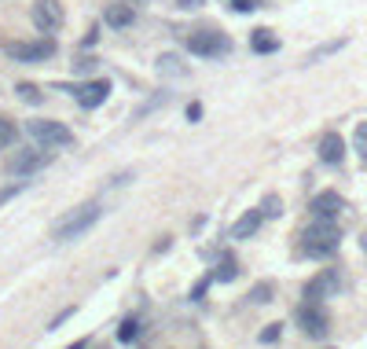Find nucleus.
Instances as JSON below:
<instances>
[{"instance_id": "nucleus-30", "label": "nucleus", "mask_w": 367, "mask_h": 349, "mask_svg": "<svg viewBox=\"0 0 367 349\" xmlns=\"http://www.w3.org/2000/svg\"><path fill=\"white\" fill-rule=\"evenodd\" d=\"M125 4H133V8H136V4H147V0H125Z\"/></svg>"}, {"instance_id": "nucleus-7", "label": "nucleus", "mask_w": 367, "mask_h": 349, "mask_svg": "<svg viewBox=\"0 0 367 349\" xmlns=\"http://www.w3.org/2000/svg\"><path fill=\"white\" fill-rule=\"evenodd\" d=\"M34 26L41 29V34H59L62 26H67V11H62V0H37L34 4Z\"/></svg>"}, {"instance_id": "nucleus-17", "label": "nucleus", "mask_w": 367, "mask_h": 349, "mask_svg": "<svg viewBox=\"0 0 367 349\" xmlns=\"http://www.w3.org/2000/svg\"><path fill=\"white\" fill-rule=\"evenodd\" d=\"M272 294H276V283H272V279H261V283H253L250 301H253V305H268V301H272Z\"/></svg>"}, {"instance_id": "nucleus-4", "label": "nucleus", "mask_w": 367, "mask_h": 349, "mask_svg": "<svg viewBox=\"0 0 367 349\" xmlns=\"http://www.w3.org/2000/svg\"><path fill=\"white\" fill-rule=\"evenodd\" d=\"M59 52L55 37H37V41H4V55L15 62H48Z\"/></svg>"}, {"instance_id": "nucleus-6", "label": "nucleus", "mask_w": 367, "mask_h": 349, "mask_svg": "<svg viewBox=\"0 0 367 349\" xmlns=\"http://www.w3.org/2000/svg\"><path fill=\"white\" fill-rule=\"evenodd\" d=\"M48 166H52V147H34V151H19V154L8 158V173L11 177H22V180L48 169Z\"/></svg>"}, {"instance_id": "nucleus-25", "label": "nucleus", "mask_w": 367, "mask_h": 349, "mask_svg": "<svg viewBox=\"0 0 367 349\" xmlns=\"http://www.w3.org/2000/svg\"><path fill=\"white\" fill-rule=\"evenodd\" d=\"M22 187H26V180H15V184H8V187H0V206H4V202H11L15 195L22 192Z\"/></svg>"}, {"instance_id": "nucleus-11", "label": "nucleus", "mask_w": 367, "mask_h": 349, "mask_svg": "<svg viewBox=\"0 0 367 349\" xmlns=\"http://www.w3.org/2000/svg\"><path fill=\"white\" fill-rule=\"evenodd\" d=\"M136 22V8L125 4V0H110V4L103 8V26L110 29H129Z\"/></svg>"}, {"instance_id": "nucleus-8", "label": "nucleus", "mask_w": 367, "mask_h": 349, "mask_svg": "<svg viewBox=\"0 0 367 349\" xmlns=\"http://www.w3.org/2000/svg\"><path fill=\"white\" fill-rule=\"evenodd\" d=\"M298 327L305 331L309 338H327L331 316H327V309L320 305V301H305V305L298 309Z\"/></svg>"}, {"instance_id": "nucleus-14", "label": "nucleus", "mask_w": 367, "mask_h": 349, "mask_svg": "<svg viewBox=\"0 0 367 349\" xmlns=\"http://www.w3.org/2000/svg\"><path fill=\"white\" fill-rule=\"evenodd\" d=\"M261 225H265V213H261V206L258 210H246L243 217L232 225V239H253V235L261 232Z\"/></svg>"}, {"instance_id": "nucleus-18", "label": "nucleus", "mask_w": 367, "mask_h": 349, "mask_svg": "<svg viewBox=\"0 0 367 349\" xmlns=\"http://www.w3.org/2000/svg\"><path fill=\"white\" fill-rule=\"evenodd\" d=\"M158 74H173V77H184L187 67H180L177 55H158Z\"/></svg>"}, {"instance_id": "nucleus-1", "label": "nucleus", "mask_w": 367, "mask_h": 349, "mask_svg": "<svg viewBox=\"0 0 367 349\" xmlns=\"http://www.w3.org/2000/svg\"><path fill=\"white\" fill-rule=\"evenodd\" d=\"M100 217H103V206H100V202H81L77 210L62 213L55 225H52V239H55V243H74V239H81V235H85Z\"/></svg>"}, {"instance_id": "nucleus-29", "label": "nucleus", "mask_w": 367, "mask_h": 349, "mask_svg": "<svg viewBox=\"0 0 367 349\" xmlns=\"http://www.w3.org/2000/svg\"><path fill=\"white\" fill-rule=\"evenodd\" d=\"M184 114H187V121H202V103H187Z\"/></svg>"}, {"instance_id": "nucleus-20", "label": "nucleus", "mask_w": 367, "mask_h": 349, "mask_svg": "<svg viewBox=\"0 0 367 349\" xmlns=\"http://www.w3.org/2000/svg\"><path fill=\"white\" fill-rule=\"evenodd\" d=\"M15 140H19V129H15V121L0 114V147H11Z\"/></svg>"}, {"instance_id": "nucleus-19", "label": "nucleus", "mask_w": 367, "mask_h": 349, "mask_svg": "<svg viewBox=\"0 0 367 349\" xmlns=\"http://www.w3.org/2000/svg\"><path fill=\"white\" fill-rule=\"evenodd\" d=\"M15 92H19V96H22L26 103H34V107H41V103H44V92H41L34 81H19V88H15Z\"/></svg>"}, {"instance_id": "nucleus-10", "label": "nucleus", "mask_w": 367, "mask_h": 349, "mask_svg": "<svg viewBox=\"0 0 367 349\" xmlns=\"http://www.w3.org/2000/svg\"><path fill=\"white\" fill-rule=\"evenodd\" d=\"M110 92H114L110 77H92V81H81V85L74 88V96H77V103H81L85 110H95V107H103V103H107Z\"/></svg>"}, {"instance_id": "nucleus-23", "label": "nucleus", "mask_w": 367, "mask_h": 349, "mask_svg": "<svg viewBox=\"0 0 367 349\" xmlns=\"http://www.w3.org/2000/svg\"><path fill=\"white\" fill-rule=\"evenodd\" d=\"M338 48H345V37H342V41H331V44H323V48H316V52H309V59H305V62H316V59H323V55H334Z\"/></svg>"}, {"instance_id": "nucleus-28", "label": "nucleus", "mask_w": 367, "mask_h": 349, "mask_svg": "<svg viewBox=\"0 0 367 349\" xmlns=\"http://www.w3.org/2000/svg\"><path fill=\"white\" fill-rule=\"evenodd\" d=\"M173 4H177L180 11H199V8L206 4V0H173Z\"/></svg>"}, {"instance_id": "nucleus-2", "label": "nucleus", "mask_w": 367, "mask_h": 349, "mask_svg": "<svg viewBox=\"0 0 367 349\" xmlns=\"http://www.w3.org/2000/svg\"><path fill=\"white\" fill-rule=\"evenodd\" d=\"M338 246H342V232H338V225L334 220H320L316 217L312 225L301 232V253L305 258H331V253H338Z\"/></svg>"}, {"instance_id": "nucleus-27", "label": "nucleus", "mask_w": 367, "mask_h": 349, "mask_svg": "<svg viewBox=\"0 0 367 349\" xmlns=\"http://www.w3.org/2000/svg\"><path fill=\"white\" fill-rule=\"evenodd\" d=\"M228 8H232V11H239V15H246V11L261 8V4H258V0H228Z\"/></svg>"}, {"instance_id": "nucleus-22", "label": "nucleus", "mask_w": 367, "mask_h": 349, "mask_svg": "<svg viewBox=\"0 0 367 349\" xmlns=\"http://www.w3.org/2000/svg\"><path fill=\"white\" fill-rule=\"evenodd\" d=\"M353 147H356V154L363 158V166H367V121H360L356 129H353Z\"/></svg>"}, {"instance_id": "nucleus-5", "label": "nucleus", "mask_w": 367, "mask_h": 349, "mask_svg": "<svg viewBox=\"0 0 367 349\" xmlns=\"http://www.w3.org/2000/svg\"><path fill=\"white\" fill-rule=\"evenodd\" d=\"M26 129H29V136H34L41 147H52V151L74 147V144H77V136L67 129V125H62V121H52V118H34Z\"/></svg>"}, {"instance_id": "nucleus-21", "label": "nucleus", "mask_w": 367, "mask_h": 349, "mask_svg": "<svg viewBox=\"0 0 367 349\" xmlns=\"http://www.w3.org/2000/svg\"><path fill=\"white\" fill-rule=\"evenodd\" d=\"M118 338H121L125 345L140 338V320H136V316H129V320H121V331H118Z\"/></svg>"}, {"instance_id": "nucleus-3", "label": "nucleus", "mask_w": 367, "mask_h": 349, "mask_svg": "<svg viewBox=\"0 0 367 349\" xmlns=\"http://www.w3.org/2000/svg\"><path fill=\"white\" fill-rule=\"evenodd\" d=\"M184 48L199 59H225L232 52V37L213 29V26H206V29H191L184 37Z\"/></svg>"}, {"instance_id": "nucleus-15", "label": "nucleus", "mask_w": 367, "mask_h": 349, "mask_svg": "<svg viewBox=\"0 0 367 349\" xmlns=\"http://www.w3.org/2000/svg\"><path fill=\"white\" fill-rule=\"evenodd\" d=\"M250 48L258 52V55H276V52H279V37H276V29L258 26V29L250 34Z\"/></svg>"}, {"instance_id": "nucleus-24", "label": "nucleus", "mask_w": 367, "mask_h": 349, "mask_svg": "<svg viewBox=\"0 0 367 349\" xmlns=\"http://www.w3.org/2000/svg\"><path fill=\"white\" fill-rule=\"evenodd\" d=\"M261 213H265V217H279V213H283V202H279V195H265V202H261Z\"/></svg>"}, {"instance_id": "nucleus-12", "label": "nucleus", "mask_w": 367, "mask_h": 349, "mask_svg": "<svg viewBox=\"0 0 367 349\" xmlns=\"http://www.w3.org/2000/svg\"><path fill=\"white\" fill-rule=\"evenodd\" d=\"M309 210H312V217H320V220H334V217L345 210V199L338 192H320V195L309 202Z\"/></svg>"}, {"instance_id": "nucleus-26", "label": "nucleus", "mask_w": 367, "mask_h": 349, "mask_svg": "<svg viewBox=\"0 0 367 349\" xmlns=\"http://www.w3.org/2000/svg\"><path fill=\"white\" fill-rule=\"evenodd\" d=\"M279 335H283V324H268V327L261 331V342L272 345V342H279Z\"/></svg>"}, {"instance_id": "nucleus-16", "label": "nucleus", "mask_w": 367, "mask_h": 349, "mask_svg": "<svg viewBox=\"0 0 367 349\" xmlns=\"http://www.w3.org/2000/svg\"><path fill=\"white\" fill-rule=\"evenodd\" d=\"M213 279H217V283H232V279H239V258H235V253H225V258L217 261Z\"/></svg>"}, {"instance_id": "nucleus-9", "label": "nucleus", "mask_w": 367, "mask_h": 349, "mask_svg": "<svg viewBox=\"0 0 367 349\" xmlns=\"http://www.w3.org/2000/svg\"><path fill=\"white\" fill-rule=\"evenodd\" d=\"M338 291H342V272L338 268H323V272H316L305 283V301H323V298H334Z\"/></svg>"}, {"instance_id": "nucleus-13", "label": "nucleus", "mask_w": 367, "mask_h": 349, "mask_svg": "<svg viewBox=\"0 0 367 349\" xmlns=\"http://www.w3.org/2000/svg\"><path fill=\"white\" fill-rule=\"evenodd\" d=\"M316 151H320V162L323 166H342L345 162V140L338 133H323L320 136V147H316Z\"/></svg>"}]
</instances>
